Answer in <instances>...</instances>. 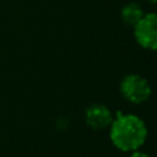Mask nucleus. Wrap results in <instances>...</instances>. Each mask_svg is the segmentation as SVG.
I'll use <instances>...</instances> for the list:
<instances>
[{
    "mask_svg": "<svg viewBox=\"0 0 157 157\" xmlns=\"http://www.w3.org/2000/svg\"><path fill=\"white\" fill-rule=\"evenodd\" d=\"M109 136L116 149L125 153L139 150L147 138L145 121L132 113H117L109 125Z\"/></svg>",
    "mask_w": 157,
    "mask_h": 157,
    "instance_id": "obj_1",
    "label": "nucleus"
},
{
    "mask_svg": "<svg viewBox=\"0 0 157 157\" xmlns=\"http://www.w3.org/2000/svg\"><path fill=\"white\" fill-rule=\"evenodd\" d=\"M120 92L128 102L141 105L150 98L152 87L144 76L138 73H130L125 75L120 81Z\"/></svg>",
    "mask_w": 157,
    "mask_h": 157,
    "instance_id": "obj_2",
    "label": "nucleus"
},
{
    "mask_svg": "<svg viewBox=\"0 0 157 157\" xmlns=\"http://www.w3.org/2000/svg\"><path fill=\"white\" fill-rule=\"evenodd\" d=\"M134 37L142 48L157 51V13L145 14L134 25Z\"/></svg>",
    "mask_w": 157,
    "mask_h": 157,
    "instance_id": "obj_3",
    "label": "nucleus"
},
{
    "mask_svg": "<svg viewBox=\"0 0 157 157\" xmlns=\"http://www.w3.org/2000/svg\"><path fill=\"white\" fill-rule=\"evenodd\" d=\"M84 121L90 128L95 131L106 130L113 121V113L108 106L94 103V105H90L84 112Z\"/></svg>",
    "mask_w": 157,
    "mask_h": 157,
    "instance_id": "obj_4",
    "label": "nucleus"
},
{
    "mask_svg": "<svg viewBox=\"0 0 157 157\" xmlns=\"http://www.w3.org/2000/svg\"><path fill=\"white\" fill-rule=\"evenodd\" d=\"M145 15L144 10H142L141 4L138 3H128L120 11V17H121V21L124 22L125 25H134L138 24V21Z\"/></svg>",
    "mask_w": 157,
    "mask_h": 157,
    "instance_id": "obj_5",
    "label": "nucleus"
},
{
    "mask_svg": "<svg viewBox=\"0 0 157 157\" xmlns=\"http://www.w3.org/2000/svg\"><path fill=\"white\" fill-rule=\"evenodd\" d=\"M130 157H150V156L145 152H141V150H135V152H131Z\"/></svg>",
    "mask_w": 157,
    "mask_h": 157,
    "instance_id": "obj_6",
    "label": "nucleus"
},
{
    "mask_svg": "<svg viewBox=\"0 0 157 157\" xmlns=\"http://www.w3.org/2000/svg\"><path fill=\"white\" fill-rule=\"evenodd\" d=\"M149 3H152V4H157V0H147Z\"/></svg>",
    "mask_w": 157,
    "mask_h": 157,
    "instance_id": "obj_7",
    "label": "nucleus"
}]
</instances>
